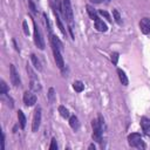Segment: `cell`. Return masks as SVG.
Returning <instances> with one entry per match:
<instances>
[{"mask_svg": "<svg viewBox=\"0 0 150 150\" xmlns=\"http://www.w3.org/2000/svg\"><path fill=\"white\" fill-rule=\"evenodd\" d=\"M102 124H103L102 116H98V120H93L91 121L93 139L96 141L97 143H101L102 142Z\"/></svg>", "mask_w": 150, "mask_h": 150, "instance_id": "6da1fadb", "label": "cell"}, {"mask_svg": "<svg viewBox=\"0 0 150 150\" xmlns=\"http://www.w3.org/2000/svg\"><path fill=\"white\" fill-rule=\"evenodd\" d=\"M128 142H129V145L130 146L138 148V149H144L145 148V144L143 143L141 135L137 134V132H134V134L129 135L128 136Z\"/></svg>", "mask_w": 150, "mask_h": 150, "instance_id": "7a4b0ae2", "label": "cell"}, {"mask_svg": "<svg viewBox=\"0 0 150 150\" xmlns=\"http://www.w3.org/2000/svg\"><path fill=\"white\" fill-rule=\"evenodd\" d=\"M62 13L63 16L66 18V20L71 25L73 22V9H71V5L69 0H62Z\"/></svg>", "mask_w": 150, "mask_h": 150, "instance_id": "3957f363", "label": "cell"}, {"mask_svg": "<svg viewBox=\"0 0 150 150\" xmlns=\"http://www.w3.org/2000/svg\"><path fill=\"white\" fill-rule=\"evenodd\" d=\"M52 49H53V54H54V60L56 62V66L60 68V69H63L64 67V61H63V57H62V54H61V49L54 45H52Z\"/></svg>", "mask_w": 150, "mask_h": 150, "instance_id": "277c9868", "label": "cell"}, {"mask_svg": "<svg viewBox=\"0 0 150 150\" xmlns=\"http://www.w3.org/2000/svg\"><path fill=\"white\" fill-rule=\"evenodd\" d=\"M34 42H35V45H36V47L39 49H43L45 48V41H43L41 32H40V29H39V27L36 26L35 22H34Z\"/></svg>", "mask_w": 150, "mask_h": 150, "instance_id": "5b68a950", "label": "cell"}, {"mask_svg": "<svg viewBox=\"0 0 150 150\" xmlns=\"http://www.w3.org/2000/svg\"><path fill=\"white\" fill-rule=\"evenodd\" d=\"M41 123V108H36L34 111V116H33V122H32V130L33 131H38L39 127Z\"/></svg>", "mask_w": 150, "mask_h": 150, "instance_id": "8992f818", "label": "cell"}, {"mask_svg": "<svg viewBox=\"0 0 150 150\" xmlns=\"http://www.w3.org/2000/svg\"><path fill=\"white\" fill-rule=\"evenodd\" d=\"M9 74H11V81H12V83L15 87H19L21 84V81H20V76H19V74H18L14 64H11L9 66Z\"/></svg>", "mask_w": 150, "mask_h": 150, "instance_id": "52a82bcc", "label": "cell"}, {"mask_svg": "<svg viewBox=\"0 0 150 150\" xmlns=\"http://www.w3.org/2000/svg\"><path fill=\"white\" fill-rule=\"evenodd\" d=\"M23 102L27 107H32L36 103V96L30 91H26L23 94Z\"/></svg>", "mask_w": 150, "mask_h": 150, "instance_id": "ba28073f", "label": "cell"}, {"mask_svg": "<svg viewBox=\"0 0 150 150\" xmlns=\"http://www.w3.org/2000/svg\"><path fill=\"white\" fill-rule=\"evenodd\" d=\"M139 29L143 34H149L150 33V19L149 18H143L139 21Z\"/></svg>", "mask_w": 150, "mask_h": 150, "instance_id": "9c48e42d", "label": "cell"}, {"mask_svg": "<svg viewBox=\"0 0 150 150\" xmlns=\"http://www.w3.org/2000/svg\"><path fill=\"white\" fill-rule=\"evenodd\" d=\"M141 127H142V130L144 131V134L146 136H150V118L143 116L141 118Z\"/></svg>", "mask_w": 150, "mask_h": 150, "instance_id": "30bf717a", "label": "cell"}, {"mask_svg": "<svg viewBox=\"0 0 150 150\" xmlns=\"http://www.w3.org/2000/svg\"><path fill=\"white\" fill-rule=\"evenodd\" d=\"M95 28L98 30V32H107L108 27L107 25L103 22V20H100V19H96L95 20Z\"/></svg>", "mask_w": 150, "mask_h": 150, "instance_id": "8fae6325", "label": "cell"}, {"mask_svg": "<svg viewBox=\"0 0 150 150\" xmlns=\"http://www.w3.org/2000/svg\"><path fill=\"white\" fill-rule=\"evenodd\" d=\"M117 74H118V79H120V81H121V83L123 84V86H128V77H127V75H125V73L122 70V69H117Z\"/></svg>", "mask_w": 150, "mask_h": 150, "instance_id": "7c38bea8", "label": "cell"}, {"mask_svg": "<svg viewBox=\"0 0 150 150\" xmlns=\"http://www.w3.org/2000/svg\"><path fill=\"white\" fill-rule=\"evenodd\" d=\"M30 60H32V62H33V64H34L35 69H38V70H42V66H41V62H40V60L36 57V55L32 54V55H30Z\"/></svg>", "mask_w": 150, "mask_h": 150, "instance_id": "4fadbf2b", "label": "cell"}, {"mask_svg": "<svg viewBox=\"0 0 150 150\" xmlns=\"http://www.w3.org/2000/svg\"><path fill=\"white\" fill-rule=\"evenodd\" d=\"M69 125L71 127V129L73 130H77L79 129V120H77V117L76 116H70V118H69Z\"/></svg>", "mask_w": 150, "mask_h": 150, "instance_id": "5bb4252c", "label": "cell"}, {"mask_svg": "<svg viewBox=\"0 0 150 150\" xmlns=\"http://www.w3.org/2000/svg\"><path fill=\"white\" fill-rule=\"evenodd\" d=\"M18 120H19L20 127L23 129V128L26 127V116H25V114H23L21 110H19V111H18Z\"/></svg>", "mask_w": 150, "mask_h": 150, "instance_id": "9a60e30c", "label": "cell"}, {"mask_svg": "<svg viewBox=\"0 0 150 150\" xmlns=\"http://www.w3.org/2000/svg\"><path fill=\"white\" fill-rule=\"evenodd\" d=\"M86 8H87V12H88V14H89V16H90V19H91V20H94V21H95L96 19H98V18H97V14H96V11H95L90 5H87V7H86Z\"/></svg>", "mask_w": 150, "mask_h": 150, "instance_id": "2e32d148", "label": "cell"}, {"mask_svg": "<svg viewBox=\"0 0 150 150\" xmlns=\"http://www.w3.org/2000/svg\"><path fill=\"white\" fill-rule=\"evenodd\" d=\"M73 88L75 89V91L81 93V91L84 89V84H83L81 81H75V82L73 83Z\"/></svg>", "mask_w": 150, "mask_h": 150, "instance_id": "e0dca14e", "label": "cell"}, {"mask_svg": "<svg viewBox=\"0 0 150 150\" xmlns=\"http://www.w3.org/2000/svg\"><path fill=\"white\" fill-rule=\"evenodd\" d=\"M59 112H60V115H61L63 118H67V117L69 116L68 109H67L66 107H63V105H60V107H59Z\"/></svg>", "mask_w": 150, "mask_h": 150, "instance_id": "ac0fdd59", "label": "cell"}, {"mask_svg": "<svg viewBox=\"0 0 150 150\" xmlns=\"http://www.w3.org/2000/svg\"><path fill=\"white\" fill-rule=\"evenodd\" d=\"M54 13H55V16H56V23H57V26H59V28H60L61 33H62L63 35H66V29H64V27H63V25H62V22H61L60 18H59V15L56 14V12H55V11H54Z\"/></svg>", "mask_w": 150, "mask_h": 150, "instance_id": "d6986e66", "label": "cell"}, {"mask_svg": "<svg viewBox=\"0 0 150 150\" xmlns=\"http://www.w3.org/2000/svg\"><path fill=\"white\" fill-rule=\"evenodd\" d=\"M30 88L34 90V91H39L41 89L40 84H39V81L38 80H30Z\"/></svg>", "mask_w": 150, "mask_h": 150, "instance_id": "ffe728a7", "label": "cell"}, {"mask_svg": "<svg viewBox=\"0 0 150 150\" xmlns=\"http://www.w3.org/2000/svg\"><path fill=\"white\" fill-rule=\"evenodd\" d=\"M0 87H1L0 94H1V95H6L7 91H8V88H7V84H6V82H5L4 80H1V82H0Z\"/></svg>", "mask_w": 150, "mask_h": 150, "instance_id": "44dd1931", "label": "cell"}, {"mask_svg": "<svg viewBox=\"0 0 150 150\" xmlns=\"http://www.w3.org/2000/svg\"><path fill=\"white\" fill-rule=\"evenodd\" d=\"M112 15H114V19H115V21H116L118 25H122V19H121V15H120L118 11L114 9V11H112Z\"/></svg>", "mask_w": 150, "mask_h": 150, "instance_id": "7402d4cb", "label": "cell"}, {"mask_svg": "<svg viewBox=\"0 0 150 150\" xmlns=\"http://www.w3.org/2000/svg\"><path fill=\"white\" fill-rule=\"evenodd\" d=\"M48 100H49L50 103H54V101H55V98H54V89H53V88L49 89V93H48Z\"/></svg>", "mask_w": 150, "mask_h": 150, "instance_id": "603a6c76", "label": "cell"}, {"mask_svg": "<svg viewBox=\"0 0 150 150\" xmlns=\"http://www.w3.org/2000/svg\"><path fill=\"white\" fill-rule=\"evenodd\" d=\"M111 61L114 64H117V61H118V53H112L111 54Z\"/></svg>", "mask_w": 150, "mask_h": 150, "instance_id": "cb8c5ba5", "label": "cell"}, {"mask_svg": "<svg viewBox=\"0 0 150 150\" xmlns=\"http://www.w3.org/2000/svg\"><path fill=\"white\" fill-rule=\"evenodd\" d=\"M49 149H50V150H56V149H57V144H56V139H55V138L52 139V143H50V145H49Z\"/></svg>", "mask_w": 150, "mask_h": 150, "instance_id": "d4e9b609", "label": "cell"}, {"mask_svg": "<svg viewBox=\"0 0 150 150\" xmlns=\"http://www.w3.org/2000/svg\"><path fill=\"white\" fill-rule=\"evenodd\" d=\"M100 14H102V15H104L105 16V19L108 20V21H111V18H110V15L105 12V11H100Z\"/></svg>", "mask_w": 150, "mask_h": 150, "instance_id": "484cf974", "label": "cell"}, {"mask_svg": "<svg viewBox=\"0 0 150 150\" xmlns=\"http://www.w3.org/2000/svg\"><path fill=\"white\" fill-rule=\"evenodd\" d=\"M22 26H23V32H25V34H26V35H28V34H29V30H28L27 22H26V21H23V22H22Z\"/></svg>", "mask_w": 150, "mask_h": 150, "instance_id": "4316f807", "label": "cell"}, {"mask_svg": "<svg viewBox=\"0 0 150 150\" xmlns=\"http://www.w3.org/2000/svg\"><path fill=\"white\" fill-rule=\"evenodd\" d=\"M4 148H5V135H4V132L1 134V149L4 150Z\"/></svg>", "mask_w": 150, "mask_h": 150, "instance_id": "83f0119b", "label": "cell"}, {"mask_svg": "<svg viewBox=\"0 0 150 150\" xmlns=\"http://www.w3.org/2000/svg\"><path fill=\"white\" fill-rule=\"evenodd\" d=\"M91 2H94V4H101V2H103L104 0H90Z\"/></svg>", "mask_w": 150, "mask_h": 150, "instance_id": "f1b7e54d", "label": "cell"}, {"mask_svg": "<svg viewBox=\"0 0 150 150\" xmlns=\"http://www.w3.org/2000/svg\"><path fill=\"white\" fill-rule=\"evenodd\" d=\"M89 149H95V145H94V144H91V145H89Z\"/></svg>", "mask_w": 150, "mask_h": 150, "instance_id": "f546056e", "label": "cell"}, {"mask_svg": "<svg viewBox=\"0 0 150 150\" xmlns=\"http://www.w3.org/2000/svg\"><path fill=\"white\" fill-rule=\"evenodd\" d=\"M32 1H34V0H32Z\"/></svg>", "mask_w": 150, "mask_h": 150, "instance_id": "4dcf8cb0", "label": "cell"}]
</instances>
